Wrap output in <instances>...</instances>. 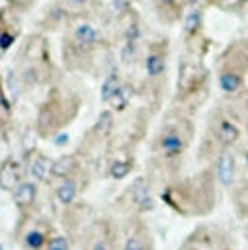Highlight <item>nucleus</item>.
Listing matches in <instances>:
<instances>
[{"label":"nucleus","mask_w":248,"mask_h":250,"mask_svg":"<svg viewBox=\"0 0 248 250\" xmlns=\"http://www.w3.org/2000/svg\"><path fill=\"white\" fill-rule=\"evenodd\" d=\"M76 195H78V181L74 176L62 179V183L56 187V199L62 205H72L76 201Z\"/></svg>","instance_id":"9b49d317"},{"label":"nucleus","mask_w":248,"mask_h":250,"mask_svg":"<svg viewBox=\"0 0 248 250\" xmlns=\"http://www.w3.org/2000/svg\"><path fill=\"white\" fill-rule=\"evenodd\" d=\"M121 250H154V242L150 238V232L146 230V226H138V230H133Z\"/></svg>","instance_id":"1a4fd4ad"},{"label":"nucleus","mask_w":248,"mask_h":250,"mask_svg":"<svg viewBox=\"0 0 248 250\" xmlns=\"http://www.w3.org/2000/svg\"><path fill=\"white\" fill-rule=\"evenodd\" d=\"M74 41H78V43L84 45V47H92V45L101 43V33H99V31L92 27V25L80 23V25L74 29Z\"/></svg>","instance_id":"f8f14e48"},{"label":"nucleus","mask_w":248,"mask_h":250,"mask_svg":"<svg viewBox=\"0 0 248 250\" xmlns=\"http://www.w3.org/2000/svg\"><path fill=\"white\" fill-rule=\"evenodd\" d=\"M133 170V160H115L109 166V176L115 181H123Z\"/></svg>","instance_id":"f3484780"},{"label":"nucleus","mask_w":248,"mask_h":250,"mask_svg":"<svg viewBox=\"0 0 248 250\" xmlns=\"http://www.w3.org/2000/svg\"><path fill=\"white\" fill-rule=\"evenodd\" d=\"M21 185V164L15 158H8L0 164V189L13 193Z\"/></svg>","instance_id":"7ed1b4c3"},{"label":"nucleus","mask_w":248,"mask_h":250,"mask_svg":"<svg viewBox=\"0 0 248 250\" xmlns=\"http://www.w3.org/2000/svg\"><path fill=\"white\" fill-rule=\"evenodd\" d=\"M49 238H51L49 226H45V224L33 226V228H29L23 236V248L25 250H45Z\"/></svg>","instance_id":"39448f33"},{"label":"nucleus","mask_w":248,"mask_h":250,"mask_svg":"<svg viewBox=\"0 0 248 250\" xmlns=\"http://www.w3.org/2000/svg\"><path fill=\"white\" fill-rule=\"evenodd\" d=\"M13 43H15L13 31H0V51H6Z\"/></svg>","instance_id":"4be33fe9"},{"label":"nucleus","mask_w":248,"mask_h":250,"mask_svg":"<svg viewBox=\"0 0 248 250\" xmlns=\"http://www.w3.org/2000/svg\"><path fill=\"white\" fill-rule=\"evenodd\" d=\"M215 138L220 140L222 146H226V148H228V146H232V144L238 142L240 129L236 127V123H232L230 119H220L218 125H215Z\"/></svg>","instance_id":"9d476101"},{"label":"nucleus","mask_w":248,"mask_h":250,"mask_svg":"<svg viewBox=\"0 0 248 250\" xmlns=\"http://www.w3.org/2000/svg\"><path fill=\"white\" fill-rule=\"evenodd\" d=\"M54 142H56V146H64V144H68V133H60Z\"/></svg>","instance_id":"a878e982"},{"label":"nucleus","mask_w":248,"mask_h":250,"mask_svg":"<svg viewBox=\"0 0 248 250\" xmlns=\"http://www.w3.org/2000/svg\"><path fill=\"white\" fill-rule=\"evenodd\" d=\"M189 140H191L189 135H183V131H179L177 127H166L158 138V150L168 160L181 158L183 152L187 150Z\"/></svg>","instance_id":"f257e3e1"},{"label":"nucleus","mask_w":248,"mask_h":250,"mask_svg":"<svg viewBox=\"0 0 248 250\" xmlns=\"http://www.w3.org/2000/svg\"><path fill=\"white\" fill-rule=\"evenodd\" d=\"M158 6H166V8H174L177 6V0H156Z\"/></svg>","instance_id":"393cba45"},{"label":"nucleus","mask_w":248,"mask_h":250,"mask_svg":"<svg viewBox=\"0 0 248 250\" xmlns=\"http://www.w3.org/2000/svg\"><path fill=\"white\" fill-rule=\"evenodd\" d=\"M25 54L29 58H45L47 56V47H45V41L41 37H31L27 41V47H25Z\"/></svg>","instance_id":"a211bd4d"},{"label":"nucleus","mask_w":248,"mask_h":250,"mask_svg":"<svg viewBox=\"0 0 248 250\" xmlns=\"http://www.w3.org/2000/svg\"><path fill=\"white\" fill-rule=\"evenodd\" d=\"M201 10H191V13L187 15V19H185V33L187 35H195L197 31L201 29Z\"/></svg>","instance_id":"aec40b11"},{"label":"nucleus","mask_w":248,"mask_h":250,"mask_svg":"<svg viewBox=\"0 0 248 250\" xmlns=\"http://www.w3.org/2000/svg\"><path fill=\"white\" fill-rule=\"evenodd\" d=\"M246 129H248V117H246Z\"/></svg>","instance_id":"c756f323"},{"label":"nucleus","mask_w":248,"mask_h":250,"mask_svg":"<svg viewBox=\"0 0 248 250\" xmlns=\"http://www.w3.org/2000/svg\"><path fill=\"white\" fill-rule=\"evenodd\" d=\"M113 123H115V121H113V111L107 109V111H103L101 115H99V119L95 123V127H92V131H95L97 138H109L111 131H113Z\"/></svg>","instance_id":"2eb2a0df"},{"label":"nucleus","mask_w":248,"mask_h":250,"mask_svg":"<svg viewBox=\"0 0 248 250\" xmlns=\"http://www.w3.org/2000/svg\"><path fill=\"white\" fill-rule=\"evenodd\" d=\"M88 250H111V244L107 240H103V238H99V240H95L88 246Z\"/></svg>","instance_id":"b1692460"},{"label":"nucleus","mask_w":248,"mask_h":250,"mask_svg":"<svg viewBox=\"0 0 248 250\" xmlns=\"http://www.w3.org/2000/svg\"><path fill=\"white\" fill-rule=\"evenodd\" d=\"M129 195H131V203L136 205L138 211L144 213V211H150L154 207V199H152L150 189L146 187V181L144 179H136V183H133L131 189H129Z\"/></svg>","instance_id":"0eeeda50"},{"label":"nucleus","mask_w":248,"mask_h":250,"mask_svg":"<svg viewBox=\"0 0 248 250\" xmlns=\"http://www.w3.org/2000/svg\"><path fill=\"white\" fill-rule=\"evenodd\" d=\"M164 70H166V56L162 54V51H156L152 49L150 54L146 56V72L150 78H158L164 74Z\"/></svg>","instance_id":"ddd939ff"},{"label":"nucleus","mask_w":248,"mask_h":250,"mask_svg":"<svg viewBox=\"0 0 248 250\" xmlns=\"http://www.w3.org/2000/svg\"><path fill=\"white\" fill-rule=\"evenodd\" d=\"M246 109H248V99H246Z\"/></svg>","instance_id":"7c9ffc66"},{"label":"nucleus","mask_w":248,"mask_h":250,"mask_svg":"<svg viewBox=\"0 0 248 250\" xmlns=\"http://www.w3.org/2000/svg\"><path fill=\"white\" fill-rule=\"evenodd\" d=\"M66 2L72 6H84V4H88V0H66Z\"/></svg>","instance_id":"bb28decb"},{"label":"nucleus","mask_w":248,"mask_h":250,"mask_svg":"<svg viewBox=\"0 0 248 250\" xmlns=\"http://www.w3.org/2000/svg\"><path fill=\"white\" fill-rule=\"evenodd\" d=\"M215 174H218V181L222 187H230L236 181V158L230 150H222L218 160H215Z\"/></svg>","instance_id":"f03ea898"},{"label":"nucleus","mask_w":248,"mask_h":250,"mask_svg":"<svg viewBox=\"0 0 248 250\" xmlns=\"http://www.w3.org/2000/svg\"><path fill=\"white\" fill-rule=\"evenodd\" d=\"M244 84V80L240 74H236V72H222L220 74V88L224 92H228V95H234V92H238Z\"/></svg>","instance_id":"4468645a"},{"label":"nucleus","mask_w":248,"mask_h":250,"mask_svg":"<svg viewBox=\"0 0 248 250\" xmlns=\"http://www.w3.org/2000/svg\"><path fill=\"white\" fill-rule=\"evenodd\" d=\"M0 250H2V244H0Z\"/></svg>","instance_id":"2f4dec72"},{"label":"nucleus","mask_w":248,"mask_h":250,"mask_svg":"<svg viewBox=\"0 0 248 250\" xmlns=\"http://www.w3.org/2000/svg\"><path fill=\"white\" fill-rule=\"evenodd\" d=\"M244 160H246V166H248V152L244 154Z\"/></svg>","instance_id":"c85d7f7f"},{"label":"nucleus","mask_w":248,"mask_h":250,"mask_svg":"<svg viewBox=\"0 0 248 250\" xmlns=\"http://www.w3.org/2000/svg\"><path fill=\"white\" fill-rule=\"evenodd\" d=\"M109 105H111V111H123V109H125L129 105V88L121 84L115 95L111 97Z\"/></svg>","instance_id":"6ab92c4d"},{"label":"nucleus","mask_w":248,"mask_h":250,"mask_svg":"<svg viewBox=\"0 0 248 250\" xmlns=\"http://www.w3.org/2000/svg\"><path fill=\"white\" fill-rule=\"evenodd\" d=\"M27 170H29L31 179H33L35 183H47L49 172H51V160L47 158L45 154L35 152V156L29 160Z\"/></svg>","instance_id":"6e6552de"},{"label":"nucleus","mask_w":248,"mask_h":250,"mask_svg":"<svg viewBox=\"0 0 248 250\" xmlns=\"http://www.w3.org/2000/svg\"><path fill=\"white\" fill-rule=\"evenodd\" d=\"M0 113H2V115H4V117H8V115H10V103H8L6 95H4L2 82H0Z\"/></svg>","instance_id":"5701e85b"},{"label":"nucleus","mask_w":248,"mask_h":250,"mask_svg":"<svg viewBox=\"0 0 248 250\" xmlns=\"http://www.w3.org/2000/svg\"><path fill=\"white\" fill-rule=\"evenodd\" d=\"M185 2H189V4H197L199 0H185Z\"/></svg>","instance_id":"cd10ccee"},{"label":"nucleus","mask_w":248,"mask_h":250,"mask_svg":"<svg viewBox=\"0 0 248 250\" xmlns=\"http://www.w3.org/2000/svg\"><path fill=\"white\" fill-rule=\"evenodd\" d=\"M37 183L33 181H21V185L13 191V201L23 213H27L37 201Z\"/></svg>","instance_id":"20e7f679"},{"label":"nucleus","mask_w":248,"mask_h":250,"mask_svg":"<svg viewBox=\"0 0 248 250\" xmlns=\"http://www.w3.org/2000/svg\"><path fill=\"white\" fill-rule=\"evenodd\" d=\"M121 86V80H119V74L117 72H111V74L105 78V82H103V86H101V99L109 103L111 97L117 92V88Z\"/></svg>","instance_id":"dca6fc26"},{"label":"nucleus","mask_w":248,"mask_h":250,"mask_svg":"<svg viewBox=\"0 0 248 250\" xmlns=\"http://www.w3.org/2000/svg\"><path fill=\"white\" fill-rule=\"evenodd\" d=\"M80 168V162L74 154H64L60 158L51 160V179H68V176H74V172Z\"/></svg>","instance_id":"423d86ee"},{"label":"nucleus","mask_w":248,"mask_h":250,"mask_svg":"<svg viewBox=\"0 0 248 250\" xmlns=\"http://www.w3.org/2000/svg\"><path fill=\"white\" fill-rule=\"evenodd\" d=\"M45 250H70V240L66 236H60V234H51V238L47 240Z\"/></svg>","instance_id":"412c9836"}]
</instances>
